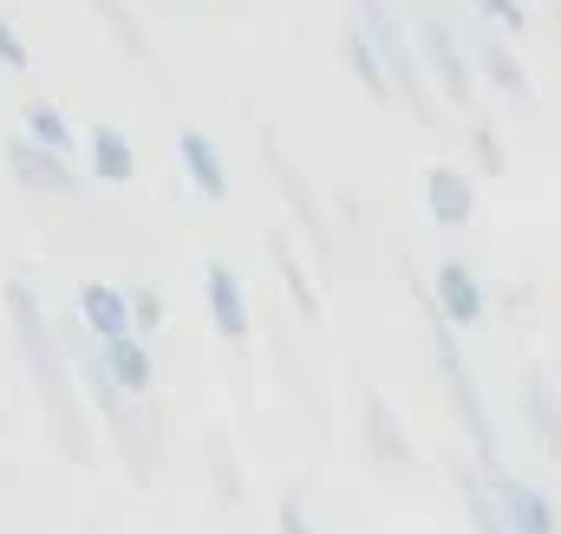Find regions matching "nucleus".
<instances>
[{
  "label": "nucleus",
  "mask_w": 561,
  "mask_h": 534,
  "mask_svg": "<svg viewBox=\"0 0 561 534\" xmlns=\"http://www.w3.org/2000/svg\"><path fill=\"white\" fill-rule=\"evenodd\" d=\"M470 66L490 79V92H503V98H516V105H536V79H529V66L510 53L503 33H477V39H470Z\"/></svg>",
  "instance_id": "obj_14"
},
{
  "label": "nucleus",
  "mask_w": 561,
  "mask_h": 534,
  "mask_svg": "<svg viewBox=\"0 0 561 534\" xmlns=\"http://www.w3.org/2000/svg\"><path fill=\"white\" fill-rule=\"evenodd\" d=\"M85 163H92V183H105V189H125L138 176V150H131V137L118 125H92L85 131Z\"/></svg>",
  "instance_id": "obj_18"
},
{
  "label": "nucleus",
  "mask_w": 561,
  "mask_h": 534,
  "mask_svg": "<svg viewBox=\"0 0 561 534\" xmlns=\"http://www.w3.org/2000/svg\"><path fill=\"white\" fill-rule=\"evenodd\" d=\"M470 7H477V20H483V26H496V33H516V39L529 33L523 0H470Z\"/></svg>",
  "instance_id": "obj_27"
},
{
  "label": "nucleus",
  "mask_w": 561,
  "mask_h": 534,
  "mask_svg": "<svg viewBox=\"0 0 561 534\" xmlns=\"http://www.w3.org/2000/svg\"><path fill=\"white\" fill-rule=\"evenodd\" d=\"M450 489H457V509H463V522H470V534H510L503 529V509H496V489H490V476L463 456V450H450Z\"/></svg>",
  "instance_id": "obj_16"
},
{
  "label": "nucleus",
  "mask_w": 561,
  "mask_h": 534,
  "mask_svg": "<svg viewBox=\"0 0 561 534\" xmlns=\"http://www.w3.org/2000/svg\"><path fill=\"white\" fill-rule=\"evenodd\" d=\"M20 137L39 143V150H53V156H72V150H79L72 118H66L53 98H26V105H20Z\"/></svg>",
  "instance_id": "obj_22"
},
{
  "label": "nucleus",
  "mask_w": 561,
  "mask_h": 534,
  "mask_svg": "<svg viewBox=\"0 0 561 534\" xmlns=\"http://www.w3.org/2000/svg\"><path fill=\"white\" fill-rule=\"evenodd\" d=\"M203 306H209V326L229 352H242L255 339V306H249V287L229 262H203Z\"/></svg>",
  "instance_id": "obj_10"
},
{
  "label": "nucleus",
  "mask_w": 561,
  "mask_h": 534,
  "mask_svg": "<svg viewBox=\"0 0 561 534\" xmlns=\"http://www.w3.org/2000/svg\"><path fill=\"white\" fill-rule=\"evenodd\" d=\"M424 300H431V313L450 326V333H477L483 320H490V287H483V274L470 262H437L431 274V287H424Z\"/></svg>",
  "instance_id": "obj_8"
},
{
  "label": "nucleus",
  "mask_w": 561,
  "mask_h": 534,
  "mask_svg": "<svg viewBox=\"0 0 561 534\" xmlns=\"http://www.w3.org/2000/svg\"><path fill=\"white\" fill-rule=\"evenodd\" d=\"M112 430V450H118V463H125V476L150 489L157 483V469H163V410L150 398H138L118 423H105Z\"/></svg>",
  "instance_id": "obj_9"
},
{
  "label": "nucleus",
  "mask_w": 561,
  "mask_h": 534,
  "mask_svg": "<svg viewBox=\"0 0 561 534\" xmlns=\"http://www.w3.org/2000/svg\"><path fill=\"white\" fill-rule=\"evenodd\" d=\"M262 156H268V170H275V189H280V202H287V216H294V229L307 235V255H313V267L327 274V267L340 262V242H333V222H327L320 196L307 189L300 163L280 150V137H275V131H262Z\"/></svg>",
  "instance_id": "obj_5"
},
{
  "label": "nucleus",
  "mask_w": 561,
  "mask_h": 534,
  "mask_svg": "<svg viewBox=\"0 0 561 534\" xmlns=\"http://www.w3.org/2000/svg\"><path fill=\"white\" fill-rule=\"evenodd\" d=\"M353 26H359L366 46L379 53L386 79H392V98H399L431 137L450 131V125H444V105H437V92H431V79H424V59L412 53V33H405L399 7H392V0H353Z\"/></svg>",
  "instance_id": "obj_3"
},
{
  "label": "nucleus",
  "mask_w": 561,
  "mask_h": 534,
  "mask_svg": "<svg viewBox=\"0 0 561 534\" xmlns=\"http://www.w3.org/2000/svg\"><path fill=\"white\" fill-rule=\"evenodd\" d=\"M275 529L280 534H320V529H313V515L300 509V496H287V502L275 509Z\"/></svg>",
  "instance_id": "obj_29"
},
{
  "label": "nucleus",
  "mask_w": 561,
  "mask_h": 534,
  "mask_svg": "<svg viewBox=\"0 0 561 534\" xmlns=\"http://www.w3.org/2000/svg\"><path fill=\"white\" fill-rule=\"evenodd\" d=\"M99 352H105V372H112V385H118L125 398H150V392H157V359H150V346H144L138 333L105 339Z\"/></svg>",
  "instance_id": "obj_19"
},
{
  "label": "nucleus",
  "mask_w": 561,
  "mask_h": 534,
  "mask_svg": "<svg viewBox=\"0 0 561 534\" xmlns=\"http://www.w3.org/2000/svg\"><path fill=\"white\" fill-rule=\"evenodd\" d=\"M419 306H424V320H431V359H437L444 398H450V410H457V430H463V456H470L483 476H503L496 417H490V404H483V385H477V372H470V359H463V333H450V326L431 313L424 287H419Z\"/></svg>",
  "instance_id": "obj_2"
},
{
  "label": "nucleus",
  "mask_w": 561,
  "mask_h": 534,
  "mask_svg": "<svg viewBox=\"0 0 561 534\" xmlns=\"http://www.w3.org/2000/svg\"><path fill=\"white\" fill-rule=\"evenodd\" d=\"M33 66V53H26V39L13 33V20L0 13V72H26Z\"/></svg>",
  "instance_id": "obj_28"
},
{
  "label": "nucleus",
  "mask_w": 561,
  "mask_h": 534,
  "mask_svg": "<svg viewBox=\"0 0 561 534\" xmlns=\"http://www.w3.org/2000/svg\"><path fill=\"white\" fill-rule=\"evenodd\" d=\"M209 476H216V502L222 509H242V463L222 437H209Z\"/></svg>",
  "instance_id": "obj_24"
},
{
  "label": "nucleus",
  "mask_w": 561,
  "mask_h": 534,
  "mask_svg": "<svg viewBox=\"0 0 561 534\" xmlns=\"http://www.w3.org/2000/svg\"><path fill=\"white\" fill-rule=\"evenodd\" d=\"M0 156H7V176L20 183V196H33V202H79L85 196V176L72 170V156H53L20 131L0 143Z\"/></svg>",
  "instance_id": "obj_7"
},
{
  "label": "nucleus",
  "mask_w": 561,
  "mask_h": 534,
  "mask_svg": "<svg viewBox=\"0 0 561 534\" xmlns=\"http://www.w3.org/2000/svg\"><path fill=\"white\" fill-rule=\"evenodd\" d=\"M424 209H431L437 229H470V216H477V183H470V170H463V163H431V170H424Z\"/></svg>",
  "instance_id": "obj_13"
},
{
  "label": "nucleus",
  "mask_w": 561,
  "mask_h": 534,
  "mask_svg": "<svg viewBox=\"0 0 561 534\" xmlns=\"http://www.w3.org/2000/svg\"><path fill=\"white\" fill-rule=\"evenodd\" d=\"M72 320H79L99 346L138 333V326H131V300H125L118 280H79V293H72Z\"/></svg>",
  "instance_id": "obj_12"
},
{
  "label": "nucleus",
  "mask_w": 561,
  "mask_h": 534,
  "mask_svg": "<svg viewBox=\"0 0 561 534\" xmlns=\"http://www.w3.org/2000/svg\"><path fill=\"white\" fill-rule=\"evenodd\" d=\"M359 450H366V463L379 476H412L419 469V450H412L405 417L392 410V398L379 385H366V379H359Z\"/></svg>",
  "instance_id": "obj_6"
},
{
  "label": "nucleus",
  "mask_w": 561,
  "mask_h": 534,
  "mask_svg": "<svg viewBox=\"0 0 561 534\" xmlns=\"http://www.w3.org/2000/svg\"><path fill=\"white\" fill-rule=\"evenodd\" d=\"M176 163H183V176H190V189H196L203 202H229V163H222V150H216L209 131L183 125V131H176Z\"/></svg>",
  "instance_id": "obj_15"
},
{
  "label": "nucleus",
  "mask_w": 561,
  "mask_h": 534,
  "mask_svg": "<svg viewBox=\"0 0 561 534\" xmlns=\"http://www.w3.org/2000/svg\"><path fill=\"white\" fill-rule=\"evenodd\" d=\"M463 137H470V150H477V163H483V176H510V156H503V137H496V125H490V118H470V125H463Z\"/></svg>",
  "instance_id": "obj_25"
},
{
  "label": "nucleus",
  "mask_w": 561,
  "mask_h": 534,
  "mask_svg": "<svg viewBox=\"0 0 561 534\" xmlns=\"http://www.w3.org/2000/svg\"><path fill=\"white\" fill-rule=\"evenodd\" d=\"M340 59H346V79H353L373 105H399V98H392V79H386V66H379V53L366 46V33H359L353 20L340 26Z\"/></svg>",
  "instance_id": "obj_21"
},
{
  "label": "nucleus",
  "mask_w": 561,
  "mask_h": 534,
  "mask_svg": "<svg viewBox=\"0 0 561 534\" xmlns=\"http://www.w3.org/2000/svg\"><path fill=\"white\" fill-rule=\"evenodd\" d=\"M490 489H496V509H503V529L510 534H561V509L549 502V489H536V483H523V476H490Z\"/></svg>",
  "instance_id": "obj_11"
},
{
  "label": "nucleus",
  "mask_w": 561,
  "mask_h": 534,
  "mask_svg": "<svg viewBox=\"0 0 561 534\" xmlns=\"http://www.w3.org/2000/svg\"><path fill=\"white\" fill-rule=\"evenodd\" d=\"M99 7V20H105V33L125 46V59H138V66H157V46H150V33L138 26V13L125 7V0H92Z\"/></svg>",
  "instance_id": "obj_23"
},
{
  "label": "nucleus",
  "mask_w": 561,
  "mask_h": 534,
  "mask_svg": "<svg viewBox=\"0 0 561 534\" xmlns=\"http://www.w3.org/2000/svg\"><path fill=\"white\" fill-rule=\"evenodd\" d=\"M419 46H424V66H431V85H437L450 105H463V118H483L470 46L457 39V26L444 20V7H419Z\"/></svg>",
  "instance_id": "obj_4"
},
{
  "label": "nucleus",
  "mask_w": 561,
  "mask_h": 534,
  "mask_svg": "<svg viewBox=\"0 0 561 534\" xmlns=\"http://www.w3.org/2000/svg\"><path fill=\"white\" fill-rule=\"evenodd\" d=\"M125 300H131V326H138V339L150 346V339L163 333V293H157V287H125Z\"/></svg>",
  "instance_id": "obj_26"
},
{
  "label": "nucleus",
  "mask_w": 561,
  "mask_h": 534,
  "mask_svg": "<svg viewBox=\"0 0 561 534\" xmlns=\"http://www.w3.org/2000/svg\"><path fill=\"white\" fill-rule=\"evenodd\" d=\"M268 255H275V274H280V293H287V306L307 320V333H320V326H327V300H320V287H313L307 262H300V248H294L287 235H268Z\"/></svg>",
  "instance_id": "obj_17"
},
{
  "label": "nucleus",
  "mask_w": 561,
  "mask_h": 534,
  "mask_svg": "<svg viewBox=\"0 0 561 534\" xmlns=\"http://www.w3.org/2000/svg\"><path fill=\"white\" fill-rule=\"evenodd\" d=\"M0 300H7V320H13V352H20V365H26L33 392H39V410H46V423H53L59 456L79 463V469H92L85 398H79V385H72V365H66V346H59V326H53L46 300L33 293L26 274H13V280L0 287Z\"/></svg>",
  "instance_id": "obj_1"
},
{
  "label": "nucleus",
  "mask_w": 561,
  "mask_h": 534,
  "mask_svg": "<svg viewBox=\"0 0 561 534\" xmlns=\"http://www.w3.org/2000/svg\"><path fill=\"white\" fill-rule=\"evenodd\" d=\"M523 423H529V437L542 443V456L561 463V392L549 385V372H529V379H523Z\"/></svg>",
  "instance_id": "obj_20"
}]
</instances>
